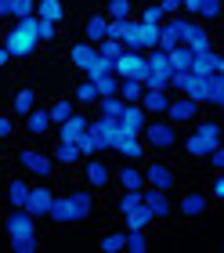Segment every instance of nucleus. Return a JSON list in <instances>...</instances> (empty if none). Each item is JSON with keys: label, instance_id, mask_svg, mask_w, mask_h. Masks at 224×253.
<instances>
[{"label": "nucleus", "instance_id": "5701e85b", "mask_svg": "<svg viewBox=\"0 0 224 253\" xmlns=\"http://www.w3.org/2000/svg\"><path fill=\"white\" fill-rule=\"evenodd\" d=\"M90 130L101 137V145L109 148L112 145V137L120 134V120H105V116H98V120H90Z\"/></svg>", "mask_w": 224, "mask_h": 253}, {"label": "nucleus", "instance_id": "6ab92c4d", "mask_svg": "<svg viewBox=\"0 0 224 253\" xmlns=\"http://www.w3.org/2000/svg\"><path fill=\"white\" fill-rule=\"evenodd\" d=\"M206 206H210V203H206V195H203V192H188L184 199L178 203V213H181V217H203V213H206Z\"/></svg>", "mask_w": 224, "mask_h": 253}, {"label": "nucleus", "instance_id": "f257e3e1", "mask_svg": "<svg viewBox=\"0 0 224 253\" xmlns=\"http://www.w3.org/2000/svg\"><path fill=\"white\" fill-rule=\"evenodd\" d=\"M181 94L192 98L195 105L221 109V101H224V76L221 73H210V76H192V73H188V84H184Z\"/></svg>", "mask_w": 224, "mask_h": 253}, {"label": "nucleus", "instance_id": "3c124183", "mask_svg": "<svg viewBox=\"0 0 224 253\" xmlns=\"http://www.w3.org/2000/svg\"><path fill=\"white\" fill-rule=\"evenodd\" d=\"M123 235L127 232H109V235L101 239V250L105 253H123Z\"/></svg>", "mask_w": 224, "mask_h": 253}, {"label": "nucleus", "instance_id": "f8f14e48", "mask_svg": "<svg viewBox=\"0 0 224 253\" xmlns=\"http://www.w3.org/2000/svg\"><path fill=\"white\" fill-rule=\"evenodd\" d=\"M195 112H199V105L192 98H170V105H167V112H163V116H167L170 123H188V120H195Z\"/></svg>", "mask_w": 224, "mask_h": 253}, {"label": "nucleus", "instance_id": "ddd939ff", "mask_svg": "<svg viewBox=\"0 0 224 253\" xmlns=\"http://www.w3.org/2000/svg\"><path fill=\"white\" fill-rule=\"evenodd\" d=\"M51 199H54V192L47 188V185H33V188H29V199H26V206H22V210H29L33 217H47V206H51Z\"/></svg>", "mask_w": 224, "mask_h": 253}, {"label": "nucleus", "instance_id": "1a4fd4ad", "mask_svg": "<svg viewBox=\"0 0 224 253\" xmlns=\"http://www.w3.org/2000/svg\"><path fill=\"white\" fill-rule=\"evenodd\" d=\"M141 174H145V185L163 188V192H170L174 185H178V174H174L167 163H148V170H141Z\"/></svg>", "mask_w": 224, "mask_h": 253}, {"label": "nucleus", "instance_id": "423d86ee", "mask_svg": "<svg viewBox=\"0 0 224 253\" xmlns=\"http://www.w3.org/2000/svg\"><path fill=\"white\" fill-rule=\"evenodd\" d=\"M148 137L152 148H178V130H174V123L159 120V123H145V130H141Z\"/></svg>", "mask_w": 224, "mask_h": 253}, {"label": "nucleus", "instance_id": "2f4dec72", "mask_svg": "<svg viewBox=\"0 0 224 253\" xmlns=\"http://www.w3.org/2000/svg\"><path fill=\"white\" fill-rule=\"evenodd\" d=\"M37 105V90L33 87H22L15 98H11V109H15V116H26V112Z\"/></svg>", "mask_w": 224, "mask_h": 253}, {"label": "nucleus", "instance_id": "58836bf2", "mask_svg": "<svg viewBox=\"0 0 224 253\" xmlns=\"http://www.w3.org/2000/svg\"><path fill=\"white\" fill-rule=\"evenodd\" d=\"M11 250L15 253H37L40 250V235L33 232V235H15L11 239Z\"/></svg>", "mask_w": 224, "mask_h": 253}, {"label": "nucleus", "instance_id": "4c0bfd02", "mask_svg": "<svg viewBox=\"0 0 224 253\" xmlns=\"http://www.w3.org/2000/svg\"><path fill=\"white\" fill-rule=\"evenodd\" d=\"M47 116H51V123H54V126H58V123H65L69 116H73V101H69V98H58L54 105L47 109Z\"/></svg>", "mask_w": 224, "mask_h": 253}, {"label": "nucleus", "instance_id": "cd10ccee", "mask_svg": "<svg viewBox=\"0 0 224 253\" xmlns=\"http://www.w3.org/2000/svg\"><path fill=\"white\" fill-rule=\"evenodd\" d=\"M26 199H29V181H26V177H15V181L7 185V203L15 206V210H22Z\"/></svg>", "mask_w": 224, "mask_h": 253}, {"label": "nucleus", "instance_id": "864d4df0", "mask_svg": "<svg viewBox=\"0 0 224 253\" xmlns=\"http://www.w3.org/2000/svg\"><path fill=\"white\" fill-rule=\"evenodd\" d=\"M163 18H167V15H163V7L156 4V0H152V4H145V11H141V18H137V22H156V26H159Z\"/></svg>", "mask_w": 224, "mask_h": 253}, {"label": "nucleus", "instance_id": "2eb2a0df", "mask_svg": "<svg viewBox=\"0 0 224 253\" xmlns=\"http://www.w3.org/2000/svg\"><path fill=\"white\" fill-rule=\"evenodd\" d=\"M137 105L145 109V116H163L167 105H170V90H145Z\"/></svg>", "mask_w": 224, "mask_h": 253}, {"label": "nucleus", "instance_id": "c9c22d12", "mask_svg": "<svg viewBox=\"0 0 224 253\" xmlns=\"http://www.w3.org/2000/svg\"><path fill=\"white\" fill-rule=\"evenodd\" d=\"M141 94H145V84H141V80H120V98L127 101V105L141 101Z\"/></svg>", "mask_w": 224, "mask_h": 253}, {"label": "nucleus", "instance_id": "a211bd4d", "mask_svg": "<svg viewBox=\"0 0 224 253\" xmlns=\"http://www.w3.org/2000/svg\"><path fill=\"white\" fill-rule=\"evenodd\" d=\"M87 123H90L87 116H76V112H73L65 123H58V141H73V145H76V137L87 130Z\"/></svg>", "mask_w": 224, "mask_h": 253}, {"label": "nucleus", "instance_id": "dca6fc26", "mask_svg": "<svg viewBox=\"0 0 224 253\" xmlns=\"http://www.w3.org/2000/svg\"><path fill=\"white\" fill-rule=\"evenodd\" d=\"M109 148H112V152H120V156H127V159H141V156H145V145H141L134 134H123V130L112 137Z\"/></svg>", "mask_w": 224, "mask_h": 253}, {"label": "nucleus", "instance_id": "5fc2aeb1", "mask_svg": "<svg viewBox=\"0 0 224 253\" xmlns=\"http://www.w3.org/2000/svg\"><path fill=\"white\" fill-rule=\"evenodd\" d=\"M206 159H210V167H214V170H224V148H221V145H217Z\"/></svg>", "mask_w": 224, "mask_h": 253}, {"label": "nucleus", "instance_id": "6e6552de", "mask_svg": "<svg viewBox=\"0 0 224 253\" xmlns=\"http://www.w3.org/2000/svg\"><path fill=\"white\" fill-rule=\"evenodd\" d=\"M18 163L26 167L29 174H37V177H51V170H54V159L44 156V152H37V148H22V152H18Z\"/></svg>", "mask_w": 224, "mask_h": 253}, {"label": "nucleus", "instance_id": "bb28decb", "mask_svg": "<svg viewBox=\"0 0 224 253\" xmlns=\"http://www.w3.org/2000/svg\"><path fill=\"white\" fill-rule=\"evenodd\" d=\"M109 73H112V62L105 58V54L94 51V54H90V62L84 65V76H87V80H101V76H109Z\"/></svg>", "mask_w": 224, "mask_h": 253}, {"label": "nucleus", "instance_id": "a878e982", "mask_svg": "<svg viewBox=\"0 0 224 253\" xmlns=\"http://www.w3.org/2000/svg\"><path fill=\"white\" fill-rule=\"evenodd\" d=\"M76 148H80V156H84V159H87V156H98L101 148H105V145H101V137L90 130V123H87V130L76 137Z\"/></svg>", "mask_w": 224, "mask_h": 253}, {"label": "nucleus", "instance_id": "603ef678", "mask_svg": "<svg viewBox=\"0 0 224 253\" xmlns=\"http://www.w3.org/2000/svg\"><path fill=\"white\" fill-rule=\"evenodd\" d=\"M98 54H105L109 62H116V58L123 54V43H120V40H101V43H98Z\"/></svg>", "mask_w": 224, "mask_h": 253}, {"label": "nucleus", "instance_id": "49530a36", "mask_svg": "<svg viewBox=\"0 0 224 253\" xmlns=\"http://www.w3.org/2000/svg\"><path fill=\"white\" fill-rule=\"evenodd\" d=\"M33 11H37V0H11V18H29Z\"/></svg>", "mask_w": 224, "mask_h": 253}, {"label": "nucleus", "instance_id": "f704fd0d", "mask_svg": "<svg viewBox=\"0 0 224 253\" xmlns=\"http://www.w3.org/2000/svg\"><path fill=\"white\" fill-rule=\"evenodd\" d=\"M137 37H141V51H152L159 43V26L156 22H137Z\"/></svg>", "mask_w": 224, "mask_h": 253}, {"label": "nucleus", "instance_id": "ea45409f", "mask_svg": "<svg viewBox=\"0 0 224 253\" xmlns=\"http://www.w3.org/2000/svg\"><path fill=\"white\" fill-rule=\"evenodd\" d=\"M94 90H98V98H112V94H120V80H116L112 73L109 76H101V80H90Z\"/></svg>", "mask_w": 224, "mask_h": 253}, {"label": "nucleus", "instance_id": "4d7b16f0", "mask_svg": "<svg viewBox=\"0 0 224 253\" xmlns=\"http://www.w3.org/2000/svg\"><path fill=\"white\" fill-rule=\"evenodd\" d=\"M11 134H15V123H11L7 116H0V141H7Z\"/></svg>", "mask_w": 224, "mask_h": 253}, {"label": "nucleus", "instance_id": "4be33fe9", "mask_svg": "<svg viewBox=\"0 0 224 253\" xmlns=\"http://www.w3.org/2000/svg\"><path fill=\"white\" fill-rule=\"evenodd\" d=\"M123 217H127V228H141V232H148L152 221H156V213H152L145 203H137L134 210H131V213H123Z\"/></svg>", "mask_w": 224, "mask_h": 253}, {"label": "nucleus", "instance_id": "7c9ffc66", "mask_svg": "<svg viewBox=\"0 0 224 253\" xmlns=\"http://www.w3.org/2000/svg\"><path fill=\"white\" fill-rule=\"evenodd\" d=\"M105 29H109V18H105V15H90L87 18V43L98 47V43L105 40Z\"/></svg>", "mask_w": 224, "mask_h": 253}, {"label": "nucleus", "instance_id": "09e8293b", "mask_svg": "<svg viewBox=\"0 0 224 253\" xmlns=\"http://www.w3.org/2000/svg\"><path fill=\"white\" fill-rule=\"evenodd\" d=\"M199 18L203 22H217L221 18V0H203V4H199Z\"/></svg>", "mask_w": 224, "mask_h": 253}, {"label": "nucleus", "instance_id": "bf43d9fd", "mask_svg": "<svg viewBox=\"0 0 224 253\" xmlns=\"http://www.w3.org/2000/svg\"><path fill=\"white\" fill-rule=\"evenodd\" d=\"M199 4H203V0H181V11H188V15H199Z\"/></svg>", "mask_w": 224, "mask_h": 253}, {"label": "nucleus", "instance_id": "c756f323", "mask_svg": "<svg viewBox=\"0 0 224 253\" xmlns=\"http://www.w3.org/2000/svg\"><path fill=\"white\" fill-rule=\"evenodd\" d=\"M80 148L73 145V141H58L54 145V163H62V167H73V163H80Z\"/></svg>", "mask_w": 224, "mask_h": 253}, {"label": "nucleus", "instance_id": "680f3d73", "mask_svg": "<svg viewBox=\"0 0 224 253\" xmlns=\"http://www.w3.org/2000/svg\"><path fill=\"white\" fill-rule=\"evenodd\" d=\"M7 62H11V54H7V47H4V43H0V69H4Z\"/></svg>", "mask_w": 224, "mask_h": 253}, {"label": "nucleus", "instance_id": "a19ab883", "mask_svg": "<svg viewBox=\"0 0 224 253\" xmlns=\"http://www.w3.org/2000/svg\"><path fill=\"white\" fill-rule=\"evenodd\" d=\"M120 185L123 188H145V174H141L137 167H123L120 170Z\"/></svg>", "mask_w": 224, "mask_h": 253}, {"label": "nucleus", "instance_id": "aec40b11", "mask_svg": "<svg viewBox=\"0 0 224 253\" xmlns=\"http://www.w3.org/2000/svg\"><path fill=\"white\" fill-rule=\"evenodd\" d=\"M217 145H221V141H206V137H199V134H188V137H184V152L192 156V159H206Z\"/></svg>", "mask_w": 224, "mask_h": 253}, {"label": "nucleus", "instance_id": "412c9836", "mask_svg": "<svg viewBox=\"0 0 224 253\" xmlns=\"http://www.w3.org/2000/svg\"><path fill=\"white\" fill-rule=\"evenodd\" d=\"M37 18H47V22H58L62 26V18H65V4L62 0H37V11H33Z\"/></svg>", "mask_w": 224, "mask_h": 253}, {"label": "nucleus", "instance_id": "de8ad7c7", "mask_svg": "<svg viewBox=\"0 0 224 253\" xmlns=\"http://www.w3.org/2000/svg\"><path fill=\"white\" fill-rule=\"evenodd\" d=\"M137 203H141V188H123V195H120V213H131Z\"/></svg>", "mask_w": 224, "mask_h": 253}, {"label": "nucleus", "instance_id": "9b49d317", "mask_svg": "<svg viewBox=\"0 0 224 253\" xmlns=\"http://www.w3.org/2000/svg\"><path fill=\"white\" fill-rule=\"evenodd\" d=\"M141 203H145L156 217H170V213H174V203L167 199V192H163V188L145 185V188H141Z\"/></svg>", "mask_w": 224, "mask_h": 253}, {"label": "nucleus", "instance_id": "c03bdc74", "mask_svg": "<svg viewBox=\"0 0 224 253\" xmlns=\"http://www.w3.org/2000/svg\"><path fill=\"white\" fill-rule=\"evenodd\" d=\"M105 18H131V0H105Z\"/></svg>", "mask_w": 224, "mask_h": 253}, {"label": "nucleus", "instance_id": "6e6d98bb", "mask_svg": "<svg viewBox=\"0 0 224 253\" xmlns=\"http://www.w3.org/2000/svg\"><path fill=\"white\" fill-rule=\"evenodd\" d=\"M156 4L163 7V15H178L181 11V0H156Z\"/></svg>", "mask_w": 224, "mask_h": 253}, {"label": "nucleus", "instance_id": "20e7f679", "mask_svg": "<svg viewBox=\"0 0 224 253\" xmlns=\"http://www.w3.org/2000/svg\"><path fill=\"white\" fill-rule=\"evenodd\" d=\"M181 43L184 47H192V54H206V51H214V40H210V33L203 22H192L188 18L184 22V29H181Z\"/></svg>", "mask_w": 224, "mask_h": 253}, {"label": "nucleus", "instance_id": "0eeeda50", "mask_svg": "<svg viewBox=\"0 0 224 253\" xmlns=\"http://www.w3.org/2000/svg\"><path fill=\"white\" fill-rule=\"evenodd\" d=\"M4 232H7V239L33 235V232H37V217H33L29 210H15V206H11V213L4 217Z\"/></svg>", "mask_w": 224, "mask_h": 253}, {"label": "nucleus", "instance_id": "052dcab7", "mask_svg": "<svg viewBox=\"0 0 224 253\" xmlns=\"http://www.w3.org/2000/svg\"><path fill=\"white\" fill-rule=\"evenodd\" d=\"M0 18H11V0H0Z\"/></svg>", "mask_w": 224, "mask_h": 253}, {"label": "nucleus", "instance_id": "79ce46f5", "mask_svg": "<svg viewBox=\"0 0 224 253\" xmlns=\"http://www.w3.org/2000/svg\"><path fill=\"white\" fill-rule=\"evenodd\" d=\"M47 217H51L54 224H69V203L54 195V199H51V206H47Z\"/></svg>", "mask_w": 224, "mask_h": 253}, {"label": "nucleus", "instance_id": "b1692460", "mask_svg": "<svg viewBox=\"0 0 224 253\" xmlns=\"http://www.w3.org/2000/svg\"><path fill=\"white\" fill-rule=\"evenodd\" d=\"M167 62H170V73H188V65H192V47H184V43L170 47L167 51Z\"/></svg>", "mask_w": 224, "mask_h": 253}, {"label": "nucleus", "instance_id": "72a5a7b5", "mask_svg": "<svg viewBox=\"0 0 224 253\" xmlns=\"http://www.w3.org/2000/svg\"><path fill=\"white\" fill-rule=\"evenodd\" d=\"M94 51H98V47H94V43L80 40V43H73V51H69V62H73V65L80 69V73H84V65L90 62V54H94Z\"/></svg>", "mask_w": 224, "mask_h": 253}, {"label": "nucleus", "instance_id": "13d9d810", "mask_svg": "<svg viewBox=\"0 0 224 253\" xmlns=\"http://www.w3.org/2000/svg\"><path fill=\"white\" fill-rule=\"evenodd\" d=\"M224 195V177H214V185H210V199H221Z\"/></svg>", "mask_w": 224, "mask_h": 253}, {"label": "nucleus", "instance_id": "c85d7f7f", "mask_svg": "<svg viewBox=\"0 0 224 253\" xmlns=\"http://www.w3.org/2000/svg\"><path fill=\"white\" fill-rule=\"evenodd\" d=\"M94 105H98V116H105V120H120V112H123L127 101H123L120 94H112V98H98Z\"/></svg>", "mask_w": 224, "mask_h": 253}, {"label": "nucleus", "instance_id": "f3484780", "mask_svg": "<svg viewBox=\"0 0 224 253\" xmlns=\"http://www.w3.org/2000/svg\"><path fill=\"white\" fill-rule=\"evenodd\" d=\"M84 177H87V188H105V185H109V167H105L101 159H94V156H87Z\"/></svg>", "mask_w": 224, "mask_h": 253}, {"label": "nucleus", "instance_id": "e433bc0d", "mask_svg": "<svg viewBox=\"0 0 224 253\" xmlns=\"http://www.w3.org/2000/svg\"><path fill=\"white\" fill-rule=\"evenodd\" d=\"M145 69H148V73H163V76H167V73H170V62H167V51H159V47H152V51H148V58H145Z\"/></svg>", "mask_w": 224, "mask_h": 253}, {"label": "nucleus", "instance_id": "393cba45", "mask_svg": "<svg viewBox=\"0 0 224 253\" xmlns=\"http://www.w3.org/2000/svg\"><path fill=\"white\" fill-rule=\"evenodd\" d=\"M26 126H29V134H47V126H51V116H47V109H40V105H33L29 112H26Z\"/></svg>", "mask_w": 224, "mask_h": 253}, {"label": "nucleus", "instance_id": "8fccbe9b", "mask_svg": "<svg viewBox=\"0 0 224 253\" xmlns=\"http://www.w3.org/2000/svg\"><path fill=\"white\" fill-rule=\"evenodd\" d=\"M37 37H40V43H47V40H54V37H58V22H47V18H37Z\"/></svg>", "mask_w": 224, "mask_h": 253}, {"label": "nucleus", "instance_id": "4468645a", "mask_svg": "<svg viewBox=\"0 0 224 253\" xmlns=\"http://www.w3.org/2000/svg\"><path fill=\"white\" fill-rule=\"evenodd\" d=\"M221 69H224V58L217 51H206V54H192L188 73H192V76H210V73H221Z\"/></svg>", "mask_w": 224, "mask_h": 253}, {"label": "nucleus", "instance_id": "a18cd8bd", "mask_svg": "<svg viewBox=\"0 0 224 253\" xmlns=\"http://www.w3.org/2000/svg\"><path fill=\"white\" fill-rule=\"evenodd\" d=\"M195 134L206 137V141H221V126H217V120H199V123H195Z\"/></svg>", "mask_w": 224, "mask_h": 253}, {"label": "nucleus", "instance_id": "39448f33", "mask_svg": "<svg viewBox=\"0 0 224 253\" xmlns=\"http://www.w3.org/2000/svg\"><path fill=\"white\" fill-rule=\"evenodd\" d=\"M65 203H69V224H84V221H90V213H94V195H90V188L65 195Z\"/></svg>", "mask_w": 224, "mask_h": 253}, {"label": "nucleus", "instance_id": "7ed1b4c3", "mask_svg": "<svg viewBox=\"0 0 224 253\" xmlns=\"http://www.w3.org/2000/svg\"><path fill=\"white\" fill-rule=\"evenodd\" d=\"M141 73H145V54L123 47V54L112 62V76L116 80H141Z\"/></svg>", "mask_w": 224, "mask_h": 253}, {"label": "nucleus", "instance_id": "f03ea898", "mask_svg": "<svg viewBox=\"0 0 224 253\" xmlns=\"http://www.w3.org/2000/svg\"><path fill=\"white\" fill-rule=\"evenodd\" d=\"M37 43H40V37H37V15L18 18L11 29H4V47H7L11 58H26V54H33Z\"/></svg>", "mask_w": 224, "mask_h": 253}, {"label": "nucleus", "instance_id": "37998d69", "mask_svg": "<svg viewBox=\"0 0 224 253\" xmlns=\"http://www.w3.org/2000/svg\"><path fill=\"white\" fill-rule=\"evenodd\" d=\"M73 98L80 101V105H94V101H98V90H94V84H90V80H80Z\"/></svg>", "mask_w": 224, "mask_h": 253}, {"label": "nucleus", "instance_id": "473e14b6", "mask_svg": "<svg viewBox=\"0 0 224 253\" xmlns=\"http://www.w3.org/2000/svg\"><path fill=\"white\" fill-rule=\"evenodd\" d=\"M123 250H131V253H145V250H148V232H141V228H127V235H123Z\"/></svg>", "mask_w": 224, "mask_h": 253}, {"label": "nucleus", "instance_id": "9d476101", "mask_svg": "<svg viewBox=\"0 0 224 253\" xmlns=\"http://www.w3.org/2000/svg\"><path fill=\"white\" fill-rule=\"evenodd\" d=\"M145 123H148V116H145V109H141L137 101H134V105H123V112H120V130H123V134L141 137Z\"/></svg>", "mask_w": 224, "mask_h": 253}]
</instances>
